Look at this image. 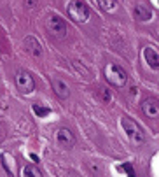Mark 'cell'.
Wrapping results in <instances>:
<instances>
[{
    "label": "cell",
    "instance_id": "cell-3",
    "mask_svg": "<svg viewBox=\"0 0 159 177\" xmlns=\"http://www.w3.org/2000/svg\"><path fill=\"white\" fill-rule=\"evenodd\" d=\"M67 11H68L70 20H74L75 23H86L91 16L89 7L84 2H80V0H70Z\"/></svg>",
    "mask_w": 159,
    "mask_h": 177
},
{
    "label": "cell",
    "instance_id": "cell-13",
    "mask_svg": "<svg viewBox=\"0 0 159 177\" xmlns=\"http://www.w3.org/2000/svg\"><path fill=\"white\" fill-rule=\"evenodd\" d=\"M21 177H42L40 170L33 165H25L21 168Z\"/></svg>",
    "mask_w": 159,
    "mask_h": 177
},
{
    "label": "cell",
    "instance_id": "cell-8",
    "mask_svg": "<svg viewBox=\"0 0 159 177\" xmlns=\"http://www.w3.org/2000/svg\"><path fill=\"white\" fill-rule=\"evenodd\" d=\"M25 49L30 53L33 58H40L42 56V47H40V42L35 39V37H25Z\"/></svg>",
    "mask_w": 159,
    "mask_h": 177
},
{
    "label": "cell",
    "instance_id": "cell-4",
    "mask_svg": "<svg viewBox=\"0 0 159 177\" xmlns=\"http://www.w3.org/2000/svg\"><path fill=\"white\" fill-rule=\"evenodd\" d=\"M46 28L56 39H65L67 33H68V26H67L65 20L61 16H58V14H51L49 18L46 20Z\"/></svg>",
    "mask_w": 159,
    "mask_h": 177
},
{
    "label": "cell",
    "instance_id": "cell-10",
    "mask_svg": "<svg viewBox=\"0 0 159 177\" xmlns=\"http://www.w3.org/2000/svg\"><path fill=\"white\" fill-rule=\"evenodd\" d=\"M143 56H145V62L149 63L150 69H156V70H158L159 69V54H158V51L149 46V47L143 49Z\"/></svg>",
    "mask_w": 159,
    "mask_h": 177
},
{
    "label": "cell",
    "instance_id": "cell-5",
    "mask_svg": "<svg viewBox=\"0 0 159 177\" xmlns=\"http://www.w3.org/2000/svg\"><path fill=\"white\" fill-rule=\"evenodd\" d=\"M16 86H18V90H20L21 93L28 95L35 90V81H33V77L28 72L18 70L16 72Z\"/></svg>",
    "mask_w": 159,
    "mask_h": 177
},
{
    "label": "cell",
    "instance_id": "cell-14",
    "mask_svg": "<svg viewBox=\"0 0 159 177\" xmlns=\"http://www.w3.org/2000/svg\"><path fill=\"white\" fill-rule=\"evenodd\" d=\"M33 112L39 116V117H46L51 112L49 107H40V105H33Z\"/></svg>",
    "mask_w": 159,
    "mask_h": 177
},
{
    "label": "cell",
    "instance_id": "cell-17",
    "mask_svg": "<svg viewBox=\"0 0 159 177\" xmlns=\"http://www.w3.org/2000/svg\"><path fill=\"white\" fill-rule=\"evenodd\" d=\"M121 168L128 172V177H135V170H133V167H131V163H122Z\"/></svg>",
    "mask_w": 159,
    "mask_h": 177
},
{
    "label": "cell",
    "instance_id": "cell-11",
    "mask_svg": "<svg viewBox=\"0 0 159 177\" xmlns=\"http://www.w3.org/2000/svg\"><path fill=\"white\" fill-rule=\"evenodd\" d=\"M135 18L138 21H149L152 18V11L143 4H136L135 5Z\"/></svg>",
    "mask_w": 159,
    "mask_h": 177
},
{
    "label": "cell",
    "instance_id": "cell-12",
    "mask_svg": "<svg viewBox=\"0 0 159 177\" xmlns=\"http://www.w3.org/2000/svg\"><path fill=\"white\" fill-rule=\"evenodd\" d=\"M96 2H98L100 7L105 11V12H109V14L117 11V0H96Z\"/></svg>",
    "mask_w": 159,
    "mask_h": 177
},
{
    "label": "cell",
    "instance_id": "cell-18",
    "mask_svg": "<svg viewBox=\"0 0 159 177\" xmlns=\"http://www.w3.org/2000/svg\"><path fill=\"white\" fill-rule=\"evenodd\" d=\"M30 160L32 161H33V163H39L40 160H39V156H37V154H30Z\"/></svg>",
    "mask_w": 159,
    "mask_h": 177
},
{
    "label": "cell",
    "instance_id": "cell-1",
    "mask_svg": "<svg viewBox=\"0 0 159 177\" xmlns=\"http://www.w3.org/2000/svg\"><path fill=\"white\" fill-rule=\"evenodd\" d=\"M103 74H105V79L116 88H124L128 83V74L117 63H107L103 69Z\"/></svg>",
    "mask_w": 159,
    "mask_h": 177
},
{
    "label": "cell",
    "instance_id": "cell-2",
    "mask_svg": "<svg viewBox=\"0 0 159 177\" xmlns=\"http://www.w3.org/2000/svg\"><path fill=\"white\" fill-rule=\"evenodd\" d=\"M121 125H122V130L126 132L128 139L133 144H143V142H145V133L142 132V128H140L131 117L122 116V117H121Z\"/></svg>",
    "mask_w": 159,
    "mask_h": 177
},
{
    "label": "cell",
    "instance_id": "cell-9",
    "mask_svg": "<svg viewBox=\"0 0 159 177\" xmlns=\"http://www.w3.org/2000/svg\"><path fill=\"white\" fill-rule=\"evenodd\" d=\"M51 84H52V90H54V93L58 95L60 98H68V86H67V83L63 81V79H60V77H52L51 79Z\"/></svg>",
    "mask_w": 159,
    "mask_h": 177
},
{
    "label": "cell",
    "instance_id": "cell-15",
    "mask_svg": "<svg viewBox=\"0 0 159 177\" xmlns=\"http://www.w3.org/2000/svg\"><path fill=\"white\" fill-rule=\"evenodd\" d=\"M100 93H101V100L103 102H110L112 100V95H110V91L107 88H100Z\"/></svg>",
    "mask_w": 159,
    "mask_h": 177
},
{
    "label": "cell",
    "instance_id": "cell-7",
    "mask_svg": "<svg viewBox=\"0 0 159 177\" xmlns=\"http://www.w3.org/2000/svg\"><path fill=\"white\" fill-rule=\"evenodd\" d=\"M142 112L147 117H158L159 116V100H156V98H145L142 102Z\"/></svg>",
    "mask_w": 159,
    "mask_h": 177
},
{
    "label": "cell",
    "instance_id": "cell-6",
    "mask_svg": "<svg viewBox=\"0 0 159 177\" xmlns=\"http://www.w3.org/2000/svg\"><path fill=\"white\" fill-rule=\"evenodd\" d=\"M56 142L61 147H72L75 144V137H74V133L70 132L68 128H60L56 132Z\"/></svg>",
    "mask_w": 159,
    "mask_h": 177
},
{
    "label": "cell",
    "instance_id": "cell-16",
    "mask_svg": "<svg viewBox=\"0 0 159 177\" xmlns=\"http://www.w3.org/2000/svg\"><path fill=\"white\" fill-rule=\"evenodd\" d=\"M74 67H75V69H77L79 72H82V74H84V77H86V79H89V77H91V72H89V70H88V69H84L82 65H79L77 62H74Z\"/></svg>",
    "mask_w": 159,
    "mask_h": 177
}]
</instances>
